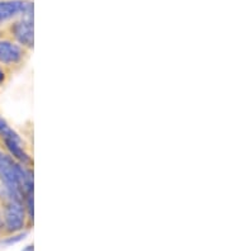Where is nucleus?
Segmentation results:
<instances>
[{
    "mask_svg": "<svg viewBox=\"0 0 228 251\" xmlns=\"http://www.w3.org/2000/svg\"><path fill=\"white\" fill-rule=\"evenodd\" d=\"M0 180L5 188L21 194L23 198L33 193V173L19 164L8 152L0 151Z\"/></svg>",
    "mask_w": 228,
    "mask_h": 251,
    "instance_id": "obj_1",
    "label": "nucleus"
},
{
    "mask_svg": "<svg viewBox=\"0 0 228 251\" xmlns=\"http://www.w3.org/2000/svg\"><path fill=\"white\" fill-rule=\"evenodd\" d=\"M1 213H0V232L10 235L30 228L28 225L27 212L25 202L21 197H9L1 201Z\"/></svg>",
    "mask_w": 228,
    "mask_h": 251,
    "instance_id": "obj_2",
    "label": "nucleus"
},
{
    "mask_svg": "<svg viewBox=\"0 0 228 251\" xmlns=\"http://www.w3.org/2000/svg\"><path fill=\"white\" fill-rule=\"evenodd\" d=\"M33 16V4L25 0H0V22Z\"/></svg>",
    "mask_w": 228,
    "mask_h": 251,
    "instance_id": "obj_3",
    "label": "nucleus"
},
{
    "mask_svg": "<svg viewBox=\"0 0 228 251\" xmlns=\"http://www.w3.org/2000/svg\"><path fill=\"white\" fill-rule=\"evenodd\" d=\"M12 33L19 46L23 49L33 47V16L21 17L12 25Z\"/></svg>",
    "mask_w": 228,
    "mask_h": 251,
    "instance_id": "obj_4",
    "label": "nucleus"
},
{
    "mask_svg": "<svg viewBox=\"0 0 228 251\" xmlns=\"http://www.w3.org/2000/svg\"><path fill=\"white\" fill-rule=\"evenodd\" d=\"M25 57V49L9 40H0V64L5 66L21 64Z\"/></svg>",
    "mask_w": 228,
    "mask_h": 251,
    "instance_id": "obj_5",
    "label": "nucleus"
},
{
    "mask_svg": "<svg viewBox=\"0 0 228 251\" xmlns=\"http://www.w3.org/2000/svg\"><path fill=\"white\" fill-rule=\"evenodd\" d=\"M0 138L1 141H8V140H13V141H22V138L14 129L9 126V123L6 122L1 114H0Z\"/></svg>",
    "mask_w": 228,
    "mask_h": 251,
    "instance_id": "obj_6",
    "label": "nucleus"
},
{
    "mask_svg": "<svg viewBox=\"0 0 228 251\" xmlns=\"http://www.w3.org/2000/svg\"><path fill=\"white\" fill-rule=\"evenodd\" d=\"M28 231H22V232L17 233H10V235H3L0 237V246H5V248H9V246L17 245L21 241L25 239Z\"/></svg>",
    "mask_w": 228,
    "mask_h": 251,
    "instance_id": "obj_7",
    "label": "nucleus"
},
{
    "mask_svg": "<svg viewBox=\"0 0 228 251\" xmlns=\"http://www.w3.org/2000/svg\"><path fill=\"white\" fill-rule=\"evenodd\" d=\"M5 77H6V74L4 71V69L0 66V85H3L5 83Z\"/></svg>",
    "mask_w": 228,
    "mask_h": 251,
    "instance_id": "obj_8",
    "label": "nucleus"
},
{
    "mask_svg": "<svg viewBox=\"0 0 228 251\" xmlns=\"http://www.w3.org/2000/svg\"><path fill=\"white\" fill-rule=\"evenodd\" d=\"M22 251H34L33 244H28V245H25V248L22 249Z\"/></svg>",
    "mask_w": 228,
    "mask_h": 251,
    "instance_id": "obj_9",
    "label": "nucleus"
},
{
    "mask_svg": "<svg viewBox=\"0 0 228 251\" xmlns=\"http://www.w3.org/2000/svg\"><path fill=\"white\" fill-rule=\"evenodd\" d=\"M0 233H1V232H0Z\"/></svg>",
    "mask_w": 228,
    "mask_h": 251,
    "instance_id": "obj_10",
    "label": "nucleus"
}]
</instances>
